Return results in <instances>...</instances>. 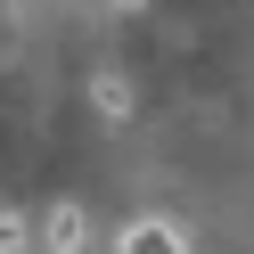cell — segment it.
Returning <instances> with one entry per match:
<instances>
[{"label": "cell", "instance_id": "1", "mask_svg": "<svg viewBox=\"0 0 254 254\" xmlns=\"http://www.w3.org/2000/svg\"><path fill=\"white\" fill-rule=\"evenodd\" d=\"M115 254H189V238H181V221H164V213H139V221H123Z\"/></svg>", "mask_w": 254, "mask_h": 254}, {"label": "cell", "instance_id": "3", "mask_svg": "<svg viewBox=\"0 0 254 254\" xmlns=\"http://www.w3.org/2000/svg\"><path fill=\"white\" fill-rule=\"evenodd\" d=\"M90 107H99L107 123H123V115H131V107H139V90H131V74H115V66H99V74H90Z\"/></svg>", "mask_w": 254, "mask_h": 254}, {"label": "cell", "instance_id": "2", "mask_svg": "<svg viewBox=\"0 0 254 254\" xmlns=\"http://www.w3.org/2000/svg\"><path fill=\"white\" fill-rule=\"evenodd\" d=\"M41 246H50V254H90V213H82V205H50V213H41Z\"/></svg>", "mask_w": 254, "mask_h": 254}, {"label": "cell", "instance_id": "4", "mask_svg": "<svg viewBox=\"0 0 254 254\" xmlns=\"http://www.w3.org/2000/svg\"><path fill=\"white\" fill-rule=\"evenodd\" d=\"M33 246V230H25V213H0V254H25Z\"/></svg>", "mask_w": 254, "mask_h": 254}, {"label": "cell", "instance_id": "5", "mask_svg": "<svg viewBox=\"0 0 254 254\" xmlns=\"http://www.w3.org/2000/svg\"><path fill=\"white\" fill-rule=\"evenodd\" d=\"M115 8H139V0H115Z\"/></svg>", "mask_w": 254, "mask_h": 254}]
</instances>
